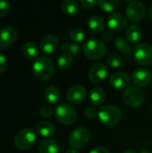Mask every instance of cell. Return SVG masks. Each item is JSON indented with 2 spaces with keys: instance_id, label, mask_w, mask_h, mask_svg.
I'll use <instances>...</instances> for the list:
<instances>
[{
  "instance_id": "cell-13",
  "label": "cell",
  "mask_w": 152,
  "mask_h": 153,
  "mask_svg": "<svg viewBox=\"0 0 152 153\" xmlns=\"http://www.w3.org/2000/svg\"><path fill=\"white\" fill-rule=\"evenodd\" d=\"M127 25V18L121 13H113L108 17V26L114 31H121Z\"/></svg>"
},
{
  "instance_id": "cell-38",
  "label": "cell",
  "mask_w": 152,
  "mask_h": 153,
  "mask_svg": "<svg viewBox=\"0 0 152 153\" xmlns=\"http://www.w3.org/2000/svg\"><path fill=\"white\" fill-rule=\"evenodd\" d=\"M65 153H79V152L77 151V149H74V148H71L69 150L66 151Z\"/></svg>"
},
{
  "instance_id": "cell-36",
  "label": "cell",
  "mask_w": 152,
  "mask_h": 153,
  "mask_svg": "<svg viewBox=\"0 0 152 153\" xmlns=\"http://www.w3.org/2000/svg\"><path fill=\"white\" fill-rule=\"evenodd\" d=\"M114 38V33L112 30H105L103 32V39L107 41H110L112 39Z\"/></svg>"
},
{
  "instance_id": "cell-19",
  "label": "cell",
  "mask_w": 152,
  "mask_h": 153,
  "mask_svg": "<svg viewBox=\"0 0 152 153\" xmlns=\"http://www.w3.org/2000/svg\"><path fill=\"white\" fill-rule=\"evenodd\" d=\"M89 100L93 106H100L106 100V92L103 89L95 87L90 91Z\"/></svg>"
},
{
  "instance_id": "cell-15",
  "label": "cell",
  "mask_w": 152,
  "mask_h": 153,
  "mask_svg": "<svg viewBox=\"0 0 152 153\" xmlns=\"http://www.w3.org/2000/svg\"><path fill=\"white\" fill-rule=\"evenodd\" d=\"M130 82L131 80L129 75L124 72H116L109 79L110 85L117 90L127 89L130 85Z\"/></svg>"
},
{
  "instance_id": "cell-37",
  "label": "cell",
  "mask_w": 152,
  "mask_h": 153,
  "mask_svg": "<svg viewBox=\"0 0 152 153\" xmlns=\"http://www.w3.org/2000/svg\"><path fill=\"white\" fill-rule=\"evenodd\" d=\"M89 153H109V151L105 147H97L92 149Z\"/></svg>"
},
{
  "instance_id": "cell-5",
  "label": "cell",
  "mask_w": 152,
  "mask_h": 153,
  "mask_svg": "<svg viewBox=\"0 0 152 153\" xmlns=\"http://www.w3.org/2000/svg\"><path fill=\"white\" fill-rule=\"evenodd\" d=\"M55 116L58 122L63 125H72L77 118L76 109L70 104L61 103L55 109Z\"/></svg>"
},
{
  "instance_id": "cell-1",
  "label": "cell",
  "mask_w": 152,
  "mask_h": 153,
  "mask_svg": "<svg viewBox=\"0 0 152 153\" xmlns=\"http://www.w3.org/2000/svg\"><path fill=\"white\" fill-rule=\"evenodd\" d=\"M56 72V66L53 61L45 56H39L32 65L33 75L40 81L49 80Z\"/></svg>"
},
{
  "instance_id": "cell-34",
  "label": "cell",
  "mask_w": 152,
  "mask_h": 153,
  "mask_svg": "<svg viewBox=\"0 0 152 153\" xmlns=\"http://www.w3.org/2000/svg\"><path fill=\"white\" fill-rule=\"evenodd\" d=\"M7 69V60L6 56L0 51V74H3Z\"/></svg>"
},
{
  "instance_id": "cell-40",
  "label": "cell",
  "mask_w": 152,
  "mask_h": 153,
  "mask_svg": "<svg viewBox=\"0 0 152 153\" xmlns=\"http://www.w3.org/2000/svg\"><path fill=\"white\" fill-rule=\"evenodd\" d=\"M149 14H150V17H151V19L152 20V4H151V6H150V9H149Z\"/></svg>"
},
{
  "instance_id": "cell-33",
  "label": "cell",
  "mask_w": 152,
  "mask_h": 153,
  "mask_svg": "<svg viewBox=\"0 0 152 153\" xmlns=\"http://www.w3.org/2000/svg\"><path fill=\"white\" fill-rule=\"evenodd\" d=\"M67 52L71 53L72 55H78L81 53V47L78 43H69Z\"/></svg>"
},
{
  "instance_id": "cell-27",
  "label": "cell",
  "mask_w": 152,
  "mask_h": 153,
  "mask_svg": "<svg viewBox=\"0 0 152 153\" xmlns=\"http://www.w3.org/2000/svg\"><path fill=\"white\" fill-rule=\"evenodd\" d=\"M120 4L118 0H99L98 1L99 7L105 12H112L116 10Z\"/></svg>"
},
{
  "instance_id": "cell-14",
  "label": "cell",
  "mask_w": 152,
  "mask_h": 153,
  "mask_svg": "<svg viewBox=\"0 0 152 153\" xmlns=\"http://www.w3.org/2000/svg\"><path fill=\"white\" fill-rule=\"evenodd\" d=\"M59 45V39L56 36L53 34L46 35L42 38L40 41V50L45 54H52L54 53Z\"/></svg>"
},
{
  "instance_id": "cell-4",
  "label": "cell",
  "mask_w": 152,
  "mask_h": 153,
  "mask_svg": "<svg viewBox=\"0 0 152 153\" xmlns=\"http://www.w3.org/2000/svg\"><path fill=\"white\" fill-rule=\"evenodd\" d=\"M37 142L36 133L31 128L21 130L14 136V145L20 151H28L31 149Z\"/></svg>"
},
{
  "instance_id": "cell-12",
  "label": "cell",
  "mask_w": 152,
  "mask_h": 153,
  "mask_svg": "<svg viewBox=\"0 0 152 153\" xmlns=\"http://www.w3.org/2000/svg\"><path fill=\"white\" fill-rule=\"evenodd\" d=\"M87 97L86 89L80 84L70 87L66 92V100L73 104L82 103Z\"/></svg>"
},
{
  "instance_id": "cell-18",
  "label": "cell",
  "mask_w": 152,
  "mask_h": 153,
  "mask_svg": "<svg viewBox=\"0 0 152 153\" xmlns=\"http://www.w3.org/2000/svg\"><path fill=\"white\" fill-rule=\"evenodd\" d=\"M39 152V153H61V147L56 141L46 139L40 143Z\"/></svg>"
},
{
  "instance_id": "cell-17",
  "label": "cell",
  "mask_w": 152,
  "mask_h": 153,
  "mask_svg": "<svg viewBox=\"0 0 152 153\" xmlns=\"http://www.w3.org/2000/svg\"><path fill=\"white\" fill-rule=\"evenodd\" d=\"M37 133L42 137H51L56 133V126L49 121H40L36 126Z\"/></svg>"
},
{
  "instance_id": "cell-28",
  "label": "cell",
  "mask_w": 152,
  "mask_h": 153,
  "mask_svg": "<svg viewBox=\"0 0 152 153\" xmlns=\"http://www.w3.org/2000/svg\"><path fill=\"white\" fill-rule=\"evenodd\" d=\"M69 36H70V39H72L73 42L80 43L85 39L86 32L82 28H73L70 30Z\"/></svg>"
},
{
  "instance_id": "cell-25",
  "label": "cell",
  "mask_w": 152,
  "mask_h": 153,
  "mask_svg": "<svg viewBox=\"0 0 152 153\" xmlns=\"http://www.w3.org/2000/svg\"><path fill=\"white\" fill-rule=\"evenodd\" d=\"M128 43L129 42L127 41V39H125L124 37L119 36L115 40V47L125 56H129L133 53V49L130 47Z\"/></svg>"
},
{
  "instance_id": "cell-9",
  "label": "cell",
  "mask_w": 152,
  "mask_h": 153,
  "mask_svg": "<svg viewBox=\"0 0 152 153\" xmlns=\"http://www.w3.org/2000/svg\"><path fill=\"white\" fill-rule=\"evenodd\" d=\"M134 60L143 65L152 64V46L147 43L138 44L133 51Z\"/></svg>"
},
{
  "instance_id": "cell-35",
  "label": "cell",
  "mask_w": 152,
  "mask_h": 153,
  "mask_svg": "<svg viewBox=\"0 0 152 153\" xmlns=\"http://www.w3.org/2000/svg\"><path fill=\"white\" fill-rule=\"evenodd\" d=\"M84 114H85L86 117H88V118H94L96 116H98V112L95 109V108H93V107L87 108L84 111Z\"/></svg>"
},
{
  "instance_id": "cell-20",
  "label": "cell",
  "mask_w": 152,
  "mask_h": 153,
  "mask_svg": "<svg viewBox=\"0 0 152 153\" xmlns=\"http://www.w3.org/2000/svg\"><path fill=\"white\" fill-rule=\"evenodd\" d=\"M142 34L143 32L142 28L137 24H133L129 26V28L126 30V39L128 42L135 44L142 39Z\"/></svg>"
},
{
  "instance_id": "cell-24",
  "label": "cell",
  "mask_w": 152,
  "mask_h": 153,
  "mask_svg": "<svg viewBox=\"0 0 152 153\" xmlns=\"http://www.w3.org/2000/svg\"><path fill=\"white\" fill-rule=\"evenodd\" d=\"M61 8L64 13L69 16H73L78 13L79 4L75 0H64L61 4Z\"/></svg>"
},
{
  "instance_id": "cell-32",
  "label": "cell",
  "mask_w": 152,
  "mask_h": 153,
  "mask_svg": "<svg viewBox=\"0 0 152 153\" xmlns=\"http://www.w3.org/2000/svg\"><path fill=\"white\" fill-rule=\"evenodd\" d=\"M98 4V2L95 0H81L80 5L84 9H92Z\"/></svg>"
},
{
  "instance_id": "cell-22",
  "label": "cell",
  "mask_w": 152,
  "mask_h": 153,
  "mask_svg": "<svg viewBox=\"0 0 152 153\" xmlns=\"http://www.w3.org/2000/svg\"><path fill=\"white\" fill-rule=\"evenodd\" d=\"M44 97H45L46 100L48 103H50V104H56L61 99V91H60V90L56 86L50 85V86H48L45 90Z\"/></svg>"
},
{
  "instance_id": "cell-3",
  "label": "cell",
  "mask_w": 152,
  "mask_h": 153,
  "mask_svg": "<svg viewBox=\"0 0 152 153\" xmlns=\"http://www.w3.org/2000/svg\"><path fill=\"white\" fill-rule=\"evenodd\" d=\"M82 51L88 58L91 60H98L106 55L107 47L101 40L90 38L84 42Z\"/></svg>"
},
{
  "instance_id": "cell-30",
  "label": "cell",
  "mask_w": 152,
  "mask_h": 153,
  "mask_svg": "<svg viewBox=\"0 0 152 153\" xmlns=\"http://www.w3.org/2000/svg\"><path fill=\"white\" fill-rule=\"evenodd\" d=\"M11 9V4L7 0H0V18L4 17Z\"/></svg>"
},
{
  "instance_id": "cell-10",
  "label": "cell",
  "mask_w": 152,
  "mask_h": 153,
  "mask_svg": "<svg viewBox=\"0 0 152 153\" xmlns=\"http://www.w3.org/2000/svg\"><path fill=\"white\" fill-rule=\"evenodd\" d=\"M108 74V66L100 62H98L94 64L89 70V79L91 82L99 83L102 81H104Z\"/></svg>"
},
{
  "instance_id": "cell-21",
  "label": "cell",
  "mask_w": 152,
  "mask_h": 153,
  "mask_svg": "<svg viewBox=\"0 0 152 153\" xmlns=\"http://www.w3.org/2000/svg\"><path fill=\"white\" fill-rule=\"evenodd\" d=\"M87 25L91 31L101 32L106 27L105 21L102 17L99 15H92L87 21Z\"/></svg>"
},
{
  "instance_id": "cell-6",
  "label": "cell",
  "mask_w": 152,
  "mask_h": 153,
  "mask_svg": "<svg viewBox=\"0 0 152 153\" xmlns=\"http://www.w3.org/2000/svg\"><path fill=\"white\" fill-rule=\"evenodd\" d=\"M123 100L128 107L135 108L142 105L145 100V94L139 87L130 86L125 89L123 95Z\"/></svg>"
},
{
  "instance_id": "cell-41",
  "label": "cell",
  "mask_w": 152,
  "mask_h": 153,
  "mask_svg": "<svg viewBox=\"0 0 152 153\" xmlns=\"http://www.w3.org/2000/svg\"><path fill=\"white\" fill-rule=\"evenodd\" d=\"M141 153H152L151 152H150V151H147V150H143V151H142Z\"/></svg>"
},
{
  "instance_id": "cell-23",
  "label": "cell",
  "mask_w": 152,
  "mask_h": 153,
  "mask_svg": "<svg viewBox=\"0 0 152 153\" xmlns=\"http://www.w3.org/2000/svg\"><path fill=\"white\" fill-rule=\"evenodd\" d=\"M22 53L25 57L28 59H36L38 58L39 48L38 45L33 41L25 42L22 46Z\"/></svg>"
},
{
  "instance_id": "cell-31",
  "label": "cell",
  "mask_w": 152,
  "mask_h": 153,
  "mask_svg": "<svg viewBox=\"0 0 152 153\" xmlns=\"http://www.w3.org/2000/svg\"><path fill=\"white\" fill-rule=\"evenodd\" d=\"M39 115L46 118L51 117L53 116V109L49 106H43L39 109Z\"/></svg>"
},
{
  "instance_id": "cell-16",
  "label": "cell",
  "mask_w": 152,
  "mask_h": 153,
  "mask_svg": "<svg viewBox=\"0 0 152 153\" xmlns=\"http://www.w3.org/2000/svg\"><path fill=\"white\" fill-rule=\"evenodd\" d=\"M151 73L145 68H138L136 69L132 75L133 82L138 86H146L151 81Z\"/></svg>"
},
{
  "instance_id": "cell-8",
  "label": "cell",
  "mask_w": 152,
  "mask_h": 153,
  "mask_svg": "<svg viewBox=\"0 0 152 153\" xmlns=\"http://www.w3.org/2000/svg\"><path fill=\"white\" fill-rule=\"evenodd\" d=\"M125 13L127 19H129L131 22H141L146 15L145 4L138 0L131 1L126 6Z\"/></svg>"
},
{
  "instance_id": "cell-7",
  "label": "cell",
  "mask_w": 152,
  "mask_h": 153,
  "mask_svg": "<svg viewBox=\"0 0 152 153\" xmlns=\"http://www.w3.org/2000/svg\"><path fill=\"white\" fill-rule=\"evenodd\" d=\"M90 139V134L88 129L84 127H77L73 130L69 135V143L74 149L85 147Z\"/></svg>"
},
{
  "instance_id": "cell-2",
  "label": "cell",
  "mask_w": 152,
  "mask_h": 153,
  "mask_svg": "<svg viewBox=\"0 0 152 153\" xmlns=\"http://www.w3.org/2000/svg\"><path fill=\"white\" fill-rule=\"evenodd\" d=\"M98 117L102 124L106 126H114L120 121L122 112L120 108L115 105H103L98 110Z\"/></svg>"
},
{
  "instance_id": "cell-11",
  "label": "cell",
  "mask_w": 152,
  "mask_h": 153,
  "mask_svg": "<svg viewBox=\"0 0 152 153\" xmlns=\"http://www.w3.org/2000/svg\"><path fill=\"white\" fill-rule=\"evenodd\" d=\"M18 37V30L13 26H5L0 29V47L12 46Z\"/></svg>"
},
{
  "instance_id": "cell-39",
  "label": "cell",
  "mask_w": 152,
  "mask_h": 153,
  "mask_svg": "<svg viewBox=\"0 0 152 153\" xmlns=\"http://www.w3.org/2000/svg\"><path fill=\"white\" fill-rule=\"evenodd\" d=\"M123 153H137L134 150H133V149H129V150H126V151H125Z\"/></svg>"
},
{
  "instance_id": "cell-29",
  "label": "cell",
  "mask_w": 152,
  "mask_h": 153,
  "mask_svg": "<svg viewBox=\"0 0 152 153\" xmlns=\"http://www.w3.org/2000/svg\"><path fill=\"white\" fill-rule=\"evenodd\" d=\"M107 64L113 68H118L123 65V58L118 54H112L107 58Z\"/></svg>"
},
{
  "instance_id": "cell-26",
  "label": "cell",
  "mask_w": 152,
  "mask_h": 153,
  "mask_svg": "<svg viewBox=\"0 0 152 153\" xmlns=\"http://www.w3.org/2000/svg\"><path fill=\"white\" fill-rule=\"evenodd\" d=\"M73 63V55L69 52L62 53L57 59V65L61 70L68 69Z\"/></svg>"
}]
</instances>
